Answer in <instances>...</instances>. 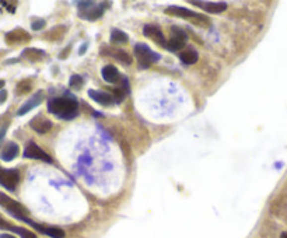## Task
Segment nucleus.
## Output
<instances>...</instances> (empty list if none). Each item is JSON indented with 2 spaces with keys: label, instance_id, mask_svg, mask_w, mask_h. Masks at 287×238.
<instances>
[{
  "label": "nucleus",
  "instance_id": "1",
  "mask_svg": "<svg viewBox=\"0 0 287 238\" xmlns=\"http://www.w3.org/2000/svg\"><path fill=\"white\" fill-rule=\"evenodd\" d=\"M48 111L61 119H73L78 114V102L72 94L55 97L48 102Z\"/></svg>",
  "mask_w": 287,
  "mask_h": 238
},
{
  "label": "nucleus",
  "instance_id": "2",
  "mask_svg": "<svg viewBox=\"0 0 287 238\" xmlns=\"http://www.w3.org/2000/svg\"><path fill=\"white\" fill-rule=\"evenodd\" d=\"M133 54L136 56V59L139 62L140 69H148L153 63L160 61V55L151 51L146 44H136Z\"/></svg>",
  "mask_w": 287,
  "mask_h": 238
},
{
  "label": "nucleus",
  "instance_id": "3",
  "mask_svg": "<svg viewBox=\"0 0 287 238\" xmlns=\"http://www.w3.org/2000/svg\"><path fill=\"white\" fill-rule=\"evenodd\" d=\"M0 206L3 209H6L10 215L13 217H16L17 220H21L24 222L27 217H28V210L23 206L20 202L11 199L10 196H7L6 193L0 192Z\"/></svg>",
  "mask_w": 287,
  "mask_h": 238
},
{
  "label": "nucleus",
  "instance_id": "4",
  "mask_svg": "<svg viewBox=\"0 0 287 238\" xmlns=\"http://www.w3.org/2000/svg\"><path fill=\"white\" fill-rule=\"evenodd\" d=\"M20 182V171L16 168H3L0 165V185L4 186L7 191H16L17 185Z\"/></svg>",
  "mask_w": 287,
  "mask_h": 238
},
{
  "label": "nucleus",
  "instance_id": "5",
  "mask_svg": "<svg viewBox=\"0 0 287 238\" xmlns=\"http://www.w3.org/2000/svg\"><path fill=\"white\" fill-rule=\"evenodd\" d=\"M186 41H188V35L182 28L179 27H172L171 28V37L167 42V49L172 51V52H177L181 51L184 46L186 45Z\"/></svg>",
  "mask_w": 287,
  "mask_h": 238
},
{
  "label": "nucleus",
  "instance_id": "6",
  "mask_svg": "<svg viewBox=\"0 0 287 238\" xmlns=\"http://www.w3.org/2000/svg\"><path fill=\"white\" fill-rule=\"evenodd\" d=\"M167 14L170 15H175V17H179V18H191V20H198L199 23H208V17H205L202 14H198L195 13L192 10L185 7H181V6H170L164 10Z\"/></svg>",
  "mask_w": 287,
  "mask_h": 238
},
{
  "label": "nucleus",
  "instance_id": "7",
  "mask_svg": "<svg viewBox=\"0 0 287 238\" xmlns=\"http://www.w3.org/2000/svg\"><path fill=\"white\" fill-rule=\"evenodd\" d=\"M24 157L25 159H32V160H41V161L45 162H52V159L51 156H48L42 149L39 146H37L32 140H30L27 143V146L24 149Z\"/></svg>",
  "mask_w": 287,
  "mask_h": 238
},
{
  "label": "nucleus",
  "instance_id": "8",
  "mask_svg": "<svg viewBox=\"0 0 287 238\" xmlns=\"http://www.w3.org/2000/svg\"><path fill=\"white\" fill-rule=\"evenodd\" d=\"M24 223L30 224L31 227H34L35 230H38L39 233L45 234V236H49L51 238H63L65 237V231L59 227H54V226H45V224H38L35 222H32L30 217H27L24 220Z\"/></svg>",
  "mask_w": 287,
  "mask_h": 238
},
{
  "label": "nucleus",
  "instance_id": "9",
  "mask_svg": "<svg viewBox=\"0 0 287 238\" xmlns=\"http://www.w3.org/2000/svg\"><path fill=\"white\" fill-rule=\"evenodd\" d=\"M143 34L148 37V38H151L154 42H157L158 45L161 46V48H167V39L164 37L163 31L160 30L157 25H153V24H147V25H144L143 27Z\"/></svg>",
  "mask_w": 287,
  "mask_h": 238
},
{
  "label": "nucleus",
  "instance_id": "10",
  "mask_svg": "<svg viewBox=\"0 0 287 238\" xmlns=\"http://www.w3.org/2000/svg\"><path fill=\"white\" fill-rule=\"evenodd\" d=\"M0 230H7V231H13L18 234L21 238H38L32 231L27 230V229H23V227H18V226H14V224L8 223L7 220L0 215Z\"/></svg>",
  "mask_w": 287,
  "mask_h": 238
},
{
  "label": "nucleus",
  "instance_id": "11",
  "mask_svg": "<svg viewBox=\"0 0 287 238\" xmlns=\"http://www.w3.org/2000/svg\"><path fill=\"white\" fill-rule=\"evenodd\" d=\"M44 97H45V92L42 91V90H39V91L35 92L30 100L27 101V102H24L23 105L20 107V109L17 111V115L21 116V115H25V114H28L32 108L38 107L39 104L44 101Z\"/></svg>",
  "mask_w": 287,
  "mask_h": 238
},
{
  "label": "nucleus",
  "instance_id": "12",
  "mask_svg": "<svg viewBox=\"0 0 287 238\" xmlns=\"http://www.w3.org/2000/svg\"><path fill=\"white\" fill-rule=\"evenodd\" d=\"M28 41H30V34L25 32L23 28H16L6 34V42L8 45H18V44L28 42Z\"/></svg>",
  "mask_w": 287,
  "mask_h": 238
},
{
  "label": "nucleus",
  "instance_id": "13",
  "mask_svg": "<svg viewBox=\"0 0 287 238\" xmlns=\"http://www.w3.org/2000/svg\"><path fill=\"white\" fill-rule=\"evenodd\" d=\"M101 75L102 79L109 83V84H119L124 79L121 76V73H119V70L115 68V66H112V65H107V66H104L101 70Z\"/></svg>",
  "mask_w": 287,
  "mask_h": 238
},
{
  "label": "nucleus",
  "instance_id": "14",
  "mask_svg": "<svg viewBox=\"0 0 287 238\" xmlns=\"http://www.w3.org/2000/svg\"><path fill=\"white\" fill-rule=\"evenodd\" d=\"M88 97H91L95 102H98L100 105L108 107L115 102V98L112 94L107 91H101V90H88Z\"/></svg>",
  "mask_w": 287,
  "mask_h": 238
},
{
  "label": "nucleus",
  "instance_id": "15",
  "mask_svg": "<svg viewBox=\"0 0 287 238\" xmlns=\"http://www.w3.org/2000/svg\"><path fill=\"white\" fill-rule=\"evenodd\" d=\"M30 126H31L34 131L37 132V133H41V135H44V133H47L52 129V122L47 119V118H44L42 115H37L32 118L31 121H30Z\"/></svg>",
  "mask_w": 287,
  "mask_h": 238
},
{
  "label": "nucleus",
  "instance_id": "16",
  "mask_svg": "<svg viewBox=\"0 0 287 238\" xmlns=\"http://www.w3.org/2000/svg\"><path fill=\"white\" fill-rule=\"evenodd\" d=\"M104 13V7H102L101 4H91L90 7L84 8V10H78V14L81 18H84V20H98L100 17Z\"/></svg>",
  "mask_w": 287,
  "mask_h": 238
},
{
  "label": "nucleus",
  "instance_id": "17",
  "mask_svg": "<svg viewBox=\"0 0 287 238\" xmlns=\"http://www.w3.org/2000/svg\"><path fill=\"white\" fill-rule=\"evenodd\" d=\"M20 153V147L14 142H8L6 146L3 147L1 153H0V159L3 161H13Z\"/></svg>",
  "mask_w": 287,
  "mask_h": 238
},
{
  "label": "nucleus",
  "instance_id": "18",
  "mask_svg": "<svg viewBox=\"0 0 287 238\" xmlns=\"http://www.w3.org/2000/svg\"><path fill=\"white\" fill-rule=\"evenodd\" d=\"M191 3L196 4V6H201L203 10H206L209 13H221L227 8V4L220 3V1L218 3H216V1H213V3H210V1H191Z\"/></svg>",
  "mask_w": 287,
  "mask_h": 238
},
{
  "label": "nucleus",
  "instance_id": "19",
  "mask_svg": "<svg viewBox=\"0 0 287 238\" xmlns=\"http://www.w3.org/2000/svg\"><path fill=\"white\" fill-rule=\"evenodd\" d=\"M108 51V55H111L112 58H115L117 61L122 62L125 65H131L132 63V56L128 54L126 51H122V49H115V48H111V49H105Z\"/></svg>",
  "mask_w": 287,
  "mask_h": 238
},
{
  "label": "nucleus",
  "instance_id": "20",
  "mask_svg": "<svg viewBox=\"0 0 287 238\" xmlns=\"http://www.w3.org/2000/svg\"><path fill=\"white\" fill-rule=\"evenodd\" d=\"M179 59L182 61V63H185V65H194L198 62L199 59V55L198 52L195 51L194 48H188L185 51H182L181 54H179Z\"/></svg>",
  "mask_w": 287,
  "mask_h": 238
},
{
  "label": "nucleus",
  "instance_id": "21",
  "mask_svg": "<svg viewBox=\"0 0 287 238\" xmlns=\"http://www.w3.org/2000/svg\"><path fill=\"white\" fill-rule=\"evenodd\" d=\"M111 41L115 44H126L129 41V37H128V34H125L124 31L115 28V30L111 31Z\"/></svg>",
  "mask_w": 287,
  "mask_h": 238
},
{
  "label": "nucleus",
  "instance_id": "22",
  "mask_svg": "<svg viewBox=\"0 0 287 238\" xmlns=\"http://www.w3.org/2000/svg\"><path fill=\"white\" fill-rule=\"evenodd\" d=\"M32 88V81L30 79H25V80H21L16 87V94L17 95H24L27 92L31 91Z\"/></svg>",
  "mask_w": 287,
  "mask_h": 238
},
{
  "label": "nucleus",
  "instance_id": "23",
  "mask_svg": "<svg viewBox=\"0 0 287 238\" xmlns=\"http://www.w3.org/2000/svg\"><path fill=\"white\" fill-rule=\"evenodd\" d=\"M24 58H27L28 61H38L44 56V52L39 49H25L23 52Z\"/></svg>",
  "mask_w": 287,
  "mask_h": 238
},
{
  "label": "nucleus",
  "instance_id": "24",
  "mask_svg": "<svg viewBox=\"0 0 287 238\" xmlns=\"http://www.w3.org/2000/svg\"><path fill=\"white\" fill-rule=\"evenodd\" d=\"M69 84L73 87V88H81V85L84 84V80H83V77L80 76V75H74V76L70 77V81Z\"/></svg>",
  "mask_w": 287,
  "mask_h": 238
},
{
  "label": "nucleus",
  "instance_id": "25",
  "mask_svg": "<svg viewBox=\"0 0 287 238\" xmlns=\"http://www.w3.org/2000/svg\"><path fill=\"white\" fill-rule=\"evenodd\" d=\"M44 27H45V21H44V20H41V18H38V20H35V21H32V24H31V28L34 31L42 30Z\"/></svg>",
  "mask_w": 287,
  "mask_h": 238
},
{
  "label": "nucleus",
  "instance_id": "26",
  "mask_svg": "<svg viewBox=\"0 0 287 238\" xmlns=\"http://www.w3.org/2000/svg\"><path fill=\"white\" fill-rule=\"evenodd\" d=\"M6 100H7V91L3 88V90L0 91V104H3Z\"/></svg>",
  "mask_w": 287,
  "mask_h": 238
},
{
  "label": "nucleus",
  "instance_id": "27",
  "mask_svg": "<svg viewBox=\"0 0 287 238\" xmlns=\"http://www.w3.org/2000/svg\"><path fill=\"white\" fill-rule=\"evenodd\" d=\"M6 131H7V123H6V125H4V126L0 129V142L3 140V138H4V136H6Z\"/></svg>",
  "mask_w": 287,
  "mask_h": 238
},
{
  "label": "nucleus",
  "instance_id": "28",
  "mask_svg": "<svg viewBox=\"0 0 287 238\" xmlns=\"http://www.w3.org/2000/svg\"><path fill=\"white\" fill-rule=\"evenodd\" d=\"M0 238H16L14 236H11V234H1Z\"/></svg>",
  "mask_w": 287,
  "mask_h": 238
},
{
  "label": "nucleus",
  "instance_id": "29",
  "mask_svg": "<svg viewBox=\"0 0 287 238\" xmlns=\"http://www.w3.org/2000/svg\"><path fill=\"white\" fill-rule=\"evenodd\" d=\"M6 85V83H4V80H0V91L3 90V87Z\"/></svg>",
  "mask_w": 287,
  "mask_h": 238
},
{
  "label": "nucleus",
  "instance_id": "30",
  "mask_svg": "<svg viewBox=\"0 0 287 238\" xmlns=\"http://www.w3.org/2000/svg\"><path fill=\"white\" fill-rule=\"evenodd\" d=\"M85 48H87V44H84V45L81 46V49H80V54L83 55L84 54V51H85Z\"/></svg>",
  "mask_w": 287,
  "mask_h": 238
},
{
  "label": "nucleus",
  "instance_id": "31",
  "mask_svg": "<svg viewBox=\"0 0 287 238\" xmlns=\"http://www.w3.org/2000/svg\"><path fill=\"white\" fill-rule=\"evenodd\" d=\"M280 238H287V233H283V234L280 236Z\"/></svg>",
  "mask_w": 287,
  "mask_h": 238
}]
</instances>
